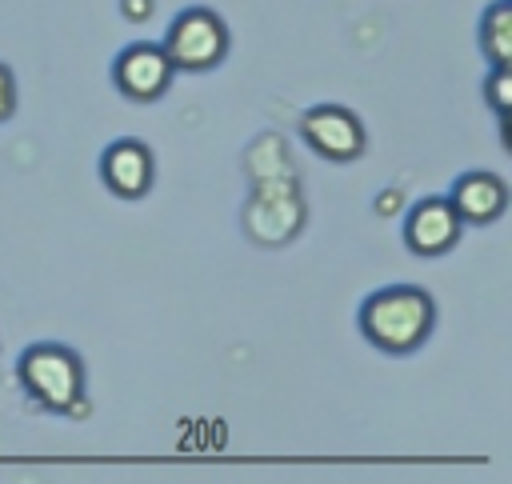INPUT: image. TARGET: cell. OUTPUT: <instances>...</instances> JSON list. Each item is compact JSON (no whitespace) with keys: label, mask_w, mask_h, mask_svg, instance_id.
I'll list each match as a JSON object with an SVG mask.
<instances>
[{"label":"cell","mask_w":512,"mask_h":484,"mask_svg":"<svg viewBox=\"0 0 512 484\" xmlns=\"http://www.w3.org/2000/svg\"><path fill=\"white\" fill-rule=\"evenodd\" d=\"M356 324L372 348L388 356H404V352H416L432 336L436 300L416 284H384L360 304Z\"/></svg>","instance_id":"1"},{"label":"cell","mask_w":512,"mask_h":484,"mask_svg":"<svg viewBox=\"0 0 512 484\" xmlns=\"http://www.w3.org/2000/svg\"><path fill=\"white\" fill-rule=\"evenodd\" d=\"M16 380L28 392L32 404L64 416H88V396H84V364L72 348L40 340L20 352L16 360Z\"/></svg>","instance_id":"2"},{"label":"cell","mask_w":512,"mask_h":484,"mask_svg":"<svg viewBox=\"0 0 512 484\" xmlns=\"http://www.w3.org/2000/svg\"><path fill=\"white\" fill-rule=\"evenodd\" d=\"M300 228H304V196H300L296 172L256 176L252 192H248V204H244V232H248V240L264 244V248H280Z\"/></svg>","instance_id":"3"},{"label":"cell","mask_w":512,"mask_h":484,"mask_svg":"<svg viewBox=\"0 0 512 484\" xmlns=\"http://www.w3.org/2000/svg\"><path fill=\"white\" fill-rule=\"evenodd\" d=\"M228 44V24L212 8H184L164 32V52L180 72H212L224 64Z\"/></svg>","instance_id":"4"},{"label":"cell","mask_w":512,"mask_h":484,"mask_svg":"<svg viewBox=\"0 0 512 484\" xmlns=\"http://www.w3.org/2000/svg\"><path fill=\"white\" fill-rule=\"evenodd\" d=\"M300 140L332 164L360 160L364 148H368V132H364L360 116L344 104H312L300 116Z\"/></svg>","instance_id":"5"},{"label":"cell","mask_w":512,"mask_h":484,"mask_svg":"<svg viewBox=\"0 0 512 484\" xmlns=\"http://www.w3.org/2000/svg\"><path fill=\"white\" fill-rule=\"evenodd\" d=\"M172 76H176V64L168 60L164 44H152V40H136V44L120 48V56L112 60L116 92L124 100H136V104L160 100L172 88Z\"/></svg>","instance_id":"6"},{"label":"cell","mask_w":512,"mask_h":484,"mask_svg":"<svg viewBox=\"0 0 512 484\" xmlns=\"http://www.w3.org/2000/svg\"><path fill=\"white\" fill-rule=\"evenodd\" d=\"M464 220L456 216L448 196H424L404 208V244L416 256H444L460 244Z\"/></svg>","instance_id":"7"},{"label":"cell","mask_w":512,"mask_h":484,"mask_svg":"<svg viewBox=\"0 0 512 484\" xmlns=\"http://www.w3.org/2000/svg\"><path fill=\"white\" fill-rule=\"evenodd\" d=\"M100 180L112 196L120 200H140L152 192L156 180V156L144 140L136 136H120L100 152Z\"/></svg>","instance_id":"8"},{"label":"cell","mask_w":512,"mask_h":484,"mask_svg":"<svg viewBox=\"0 0 512 484\" xmlns=\"http://www.w3.org/2000/svg\"><path fill=\"white\" fill-rule=\"evenodd\" d=\"M448 200L464 224H496L508 212V180L500 172L472 168V172L456 176Z\"/></svg>","instance_id":"9"},{"label":"cell","mask_w":512,"mask_h":484,"mask_svg":"<svg viewBox=\"0 0 512 484\" xmlns=\"http://www.w3.org/2000/svg\"><path fill=\"white\" fill-rule=\"evenodd\" d=\"M476 40H480V52L488 64L512 68V0H492L480 12Z\"/></svg>","instance_id":"10"},{"label":"cell","mask_w":512,"mask_h":484,"mask_svg":"<svg viewBox=\"0 0 512 484\" xmlns=\"http://www.w3.org/2000/svg\"><path fill=\"white\" fill-rule=\"evenodd\" d=\"M244 168H248V176H252V180H256V176L296 172V168H292V156H288V148H284V140H280L276 132H264V136H256V140L248 144Z\"/></svg>","instance_id":"11"},{"label":"cell","mask_w":512,"mask_h":484,"mask_svg":"<svg viewBox=\"0 0 512 484\" xmlns=\"http://www.w3.org/2000/svg\"><path fill=\"white\" fill-rule=\"evenodd\" d=\"M480 92H484V104H488L496 116L508 112V108H512V68H504V64H488V76H484Z\"/></svg>","instance_id":"12"},{"label":"cell","mask_w":512,"mask_h":484,"mask_svg":"<svg viewBox=\"0 0 512 484\" xmlns=\"http://www.w3.org/2000/svg\"><path fill=\"white\" fill-rule=\"evenodd\" d=\"M12 112H16V76L8 64H0V124L12 120Z\"/></svg>","instance_id":"13"},{"label":"cell","mask_w":512,"mask_h":484,"mask_svg":"<svg viewBox=\"0 0 512 484\" xmlns=\"http://www.w3.org/2000/svg\"><path fill=\"white\" fill-rule=\"evenodd\" d=\"M120 12H124V20H132V24H144V20H152V12H156V0H120Z\"/></svg>","instance_id":"14"},{"label":"cell","mask_w":512,"mask_h":484,"mask_svg":"<svg viewBox=\"0 0 512 484\" xmlns=\"http://www.w3.org/2000/svg\"><path fill=\"white\" fill-rule=\"evenodd\" d=\"M380 216H396L400 208H404V192L400 188H384L380 196H376V204H372Z\"/></svg>","instance_id":"15"}]
</instances>
